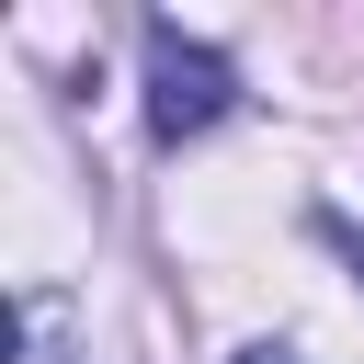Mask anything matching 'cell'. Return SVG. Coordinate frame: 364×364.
Here are the masks:
<instances>
[{
	"instance_id": "cell-1",
	"label": "cell",
	"mask_w": 364,
	"mask_h": 364,
	"mask_svg": "<svg viewBox=\"0 0 364 364\" xmlns=\"http://www.w3.org/2000/svg\"><path fill=\"white\" fill-rule=\"evenodd\" d=\"M228 114H239V68L216 46H193L182 23H148V136L182 148V136H205Z\"/></svg>"
},
{
	"instance_id": "cell-2",
	"label": "cell",
	"mask_w": 364,
	"mask_h": 364,
	"mask_svg": "<svg viewBox=\"0 0 364 364\" xmlns=\"http://www.w3.org/2000/svg\"><path fill=\"white\" fill-rule=\"evenodd\" d=\"M11 318H23V353H11V364H80V353H68V296H57V284H23Z\"/></svg>"
},
{
	"instance_id": "cell-3",
	"label": "cell",
	"mask_w": 364,
	"mask_h": 364,
	"mask_svg": "<svg viewBox=\"0 0 364 364\" xmlns=\"http://www.w3.org/2000/svg\"><path fill=\"white\" fill-rule=\"evenodd\" d=\"M239 364H307V353H296V341H250Z\"/></svg>"
}]
</instances>
